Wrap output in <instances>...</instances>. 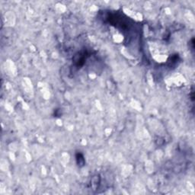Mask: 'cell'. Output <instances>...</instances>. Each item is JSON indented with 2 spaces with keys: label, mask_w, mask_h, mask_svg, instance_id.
<instances>
[{
  "label": "cell",
  "mask_w": 195,
  "mask_h": 195,
  "mask_svg": "<svg viewBox=\"0 0 195 195\" xmlns=\"http://www.w3.org/2000/svg\"><path fill=\"white\" fill-rule=\"evenodd\" d=\"M75 158H76V163H77L78 166L79 167H82L85 165V158L83 156V155L80 153H77L75 155Z\"/></svg>",
  "instance_id": "1"
}]
</instances>
